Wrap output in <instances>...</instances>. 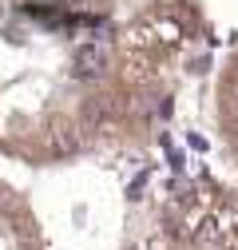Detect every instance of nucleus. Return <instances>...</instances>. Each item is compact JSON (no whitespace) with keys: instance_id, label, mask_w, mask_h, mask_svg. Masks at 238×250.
Segmentation results:
<instances>
[{"instance_id":"f257e3e1","label":"nucleus","mask_w":238,"mask_h":250,"mask_svg":"<svg viewBox=\"0 0 238 250\" xmlns=\"http://www.w3.org/2000/svg\"><path fill=\"white\" fill-rule=\"evenodd\" d=\"M202 28L178 4L115 20V0H0V155L68 163L171 111V68L202 72Z\"/></svg>"},{"instance_id":"f03ea898","label":"nucleus","mask_w":238,"mask_h":250,"mask_svg":"<svg viewBox=\"0 0 238 250\" xmlns=\"http://www.w3.org/2000/svg\"><path fill=\"white\" fill-rule=\"evenodd\" d=\"M159 234L183 250H238V195L191 187L159 207Z\"/></svg>"},{"instance_id":"7ed1b4c3","label":"nucleus","mask_w":238,"mask_h":250,"mask_svg":"<svg viewBox=\"0 0 238 250\" xmlns=\"http://www.w3.org/2000/svg\"><path fill=\"white\" fill-rule=\"evenodd\" d=\"M0 250H48L32 207L4 179H0Z\"/></svg>"},{"instance_id":"20e7f679","label":"nucleus","mask_w":238,"mask_h":250,"mask_svg":"<svg viewBox=\"0 0 238 250\" xmlns=\"http://www.w3.org/2000/svg\"><path fill=\"white\" fill-rule=\"evenodd\" d=\"M218 131H222L230 159L238 163V56L222 72V83H218Z\"/></svg>"},{"instance_id":"39448f33","label":"nucleus","mask_w":238,"mask_h":250,"mask_svg":"<svg viewBox=\"0 0 238 250\" xmlns=\"http://www.w3.org/2000/svg\"><path fill=\"white\" fill-rule=\"evenodd\" d=\"M131 250H183V246H175L171 238H163V234H155L151 242H139V246H131Z\"/></svg>"}]
</instances>
